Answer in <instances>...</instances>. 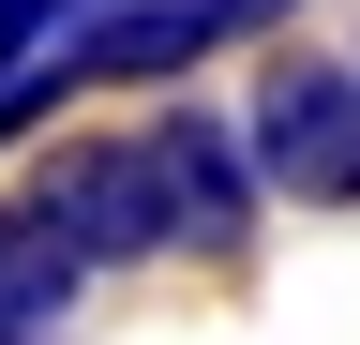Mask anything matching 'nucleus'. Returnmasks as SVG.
<instances>
[{"label":"nucleus","instance_id":"f257e3e1","mask_svg":"<svg viewBox=\"0 0 360 345\" xmlns=\"http://www.w3.org/2000/svg\"><path fill=\"white\" fill-rule=\"evenodd\" d=\"M240 136H255L285 210H360V46H300L285 30L240 91Z\"/></svg>","mask_w":360,"mask_h":345},{"label":"nucleus","instance_id":"f03ea898","mask_svg":"<svg viewBox=\"0 0 360 345\" xmlns=\"http://www.w3.org/2000/svg\"><path fill=\"white\" fill-rule=\"evenodd\" d=\"M135 136H150V181H165V255L240 271L255 226H270V165H255V136H240L225 105H150Z\"/></svg>","mask_w":360,"mask_h":345},{"label":"nucleus","instance_id":"7ed1b4c3","mask_svg":"<svg viewBox=\"0 0 360 345\" xmlns=\"http://www.w3.org/2000/svg\"><path fill=\"white\" fill-rule=\"evenodd\" d=\"M30 195L75 226L90 271H135V255H165V181H150V136H60L30 165Z\"/></svg>","mask_w":360,"mask_h":345},{"label":"nucleus","instance_id":"20e7f679","mask_svg":"<svg viewBox=\"0 0 360 345\" xmlns=\"http://www.w3.org/2000/svg\"><path fill=\"white\" fill-rule=\"evenodd\" d=\"M210 46H240L225 0H105L45 75H60V91H165V75H195Z\"/></svg>","mask_w":360,"mask_h":345},{"label":"nucleus","instance_id":"39448f33","mask_svg":"<svg viewBox=\"0 0 360 345\" xmlns=\"http://www.w3.org/2000/svg\"><path fill=\"white\" fill-rule=\"evenodd\" d=\"M75 285H90V255H75V226H60V210H45V195L15 181V195H0V300L60 330V315H75Z\"/></svg>","mask_w":360,"mask_h":345},{"label":"nucleus","instance_id":"423d86ee","mask_svg":"<svg viewBox=\"0 0 360 345\" xmlns=\"http://www.w3.org/2000/svg\"><path fill=\"white\" fill-rule=\"evenodd\" d=\"M105 15V0H0V75H30V60H60L75 30Z\"/></svg>","mask_w":360,"mask_h":345},{"label":"nucleus","instance_id":"0eeeda50","mask_svg":"<svg viewBox=\"0 0 360 345\" xmlns=\"http://www.w3.org/2000/svg\"><path fill=\"white\" fill-rule=\"evenodd\" d=\"M0 345H60V330H45V315H15V300H0Z\"/></svg>","mask_w":360,"mask_h":345}]
</instances>
